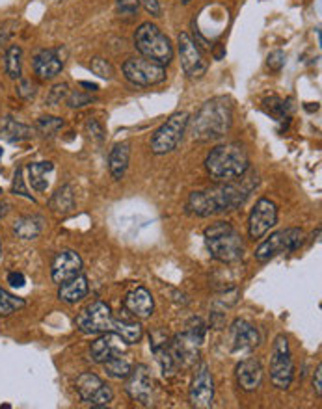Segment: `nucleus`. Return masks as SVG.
Returning a JSON list of instances; mask_svg holds the SVG:
<instances>
[{"instance_id": "34", "label": "nucleus", "mask_w": 322, "mask_h": 409, "mask_svg": "<svg viewBox=\"0 0 322 409\" xmlns=\"http://www.w3.org/2000/svg\"><path fill=\"white\" fill-rule=\"evenodd\" d=\"M205 333H207V328H205V324H203L202 318H192L187 326V331H185V335H187L188 339L197 346L203 345V340H205Z\"/></svg>"}, {"instance_id": "25", "label": "nucleus", "mask_w": 322, "mask_h": 409, "mask_svg": "<svg viewBox=\"0 0 322 409\" xmlns=\"http://www.w3.org/2000/svg\"><path fill=\"white\" fill-rule=\"evenodd\" d=\"M32 136L30 127L23 125L13 117H4L0 121V138H4L10 144H19V142L28 140Z\"/></svg>"}, {"instance_id": "51", "label": "nucleus", "mask_w": 322, "mask_h": 409, "mask_svg": "<svg viewBox=\"0 0 322 409\" xmlns=\"http://www.w3.org/2000/svg\"><path fill=\"white\" fill-rule=\"evenodd\" d=\"M52 2H60V0H52Z\"/></svg>"}, {"instance_id": "20", "label": "nucleus", "mask_w": 322, "mask_h": 409, "mask_svg": "<svg viewBox=\"0 0 322 409\" xmlns=\"http://www.w3.org/2000/svg\"><path fill=\"white\" fill-rule=\"evenodd\" d=\"M125 309L131 313L136 318H149L155 311V301H153L151 292L144 287H138V289L131 290L129 294L125 296Z\"/></svg>"}, {"instance_id": "26", "label": "nucleus", "mask_w": 322, "mask_h": 409, "mask_svg": "<svg viewBox=\"0 0 322 409\" xmlns=\"http://www.w3.org/2000/svg\"><path fill=\"white\" fill-rule=\"evenodd\" d=\"M112 331L120 335L127 346L138 345V342H140V339H142V335H144L142 326L138 324L136 320H125V318L112 320Z\"/></svg>"}, {"instance_id": "35", "label": "nucleus", "mask_w": 322, "mask_h": 409, "mask_svg": "<svg viewBox=\"0 0 322 409\" xmlns=\"http://www.w3.org/2000/svg\"><path fill=\"white\" fill-rule=\"evenodd\" d=\"M90 69L96 73L97 76H101V79L105 80H112L114 79V67H112V64L108 60H105V58H93V60L90 62Z\"/></svg>"}, {"instance_id": "40", "label": "nucleus", "mask_w": 322, "mask_h": 409, "mask_svg": "<svg viewBox=\"0 0 322 409\" xmlns=\"http://www.w3.org/2000/svg\"><path fill=\"white\" fill-rule=\"evenodd\" d=\"M16 91L23 100H32L35 97V86L32 84V80L28 79H21Z\"/></svg>"}, {"instance_id": "45", "label": "nucleus", "mask_w": 322, "mask_h": 409, "mask_svg": "<svg viewBox=\"0 0 322 409\" xmlns=\"http://www.w3.org/2000/svg\"><path fill=\"white\" fill-rule=\"evenodd\" d=\"M144 8H146L147 13H151L153 17H161V6L156 0H140Z\"/></svg>"}, {"instance_id": "11", "label": "nucleus", "mask_w": 322, "mask_h": 409, "mask_svg": "<svg viewBox=\"0 0 322 409\" xmlns=\"http://www.w3.org/2000/svg\"><path fill=\"white\" fill-rule=\"evenodd\" d=\"M177 47H179V58H181L185 75L190 79H202L207 73V60L196 41L192 40L190 34L181 32L177 38Z\"/></svg>"}, {"instance_id": "9", "label": "nucleus", "mask_w": 322, "mask_h": 409, "mask_svg": "<svg viewBox=\"0 0 322 409\" xmlns=\"http://www.w3.org/2000/svg\"><path fill=\"white\" fill-rule=\"evenodd\" d=\"M123 75L134 86H156L166 80V69L164 65L147 60L144 56H132L123 64Z\"/></svg>"}, {"instance_id": "33", "label": "nucleus", "mask_w": 322, "mask_h": 409, "mask_svg": "<svg viewBox=\"0 0 322 409\" xmlns=\"http://www.w3.org/2000/svg\"><path fill=\"white\" fill-rule=\"evenodd\" d=\"M263 105H265L267 114L272 115L276 121L287 120V106H285V100H282L280 97H276V95L267 97V99L263 100Z\"/></svg>"}, {"instance_id": "13", "label": "nucleus", "mask_w": 322, "mask_h": 409, "mask_svg": "<svg viewBox=\"0 0 322 409\" xmlns=\"http://www.w3.org/2000/svg\"><path fill=\"white\" fill-rule=\"evenodd\" d=\"M214 400V384H212L209 364L202 363L196 369V374L192 378L190 385V404L192 408H211Z\"/></svg>"}, {"instance_id": "8", "label": "nucleus", "mask_w": 322, "mask_h": 409, "mask_svg": "<svg viewBox=\"0 0 322 409\" xmlns=\"http://www.w3.org/2000/svg\"><path fill=\"white\" fill-rule=\"evenodd\" d=\"M190 123V115L187 112H177L170 115L166 123H162L151 138V151L155 155H168L176 149L181 142L185 130Z\"/></svg>"}, {"instance_id": "7", "label": "nucleus", "mask_w": 322, "mask_h": 409, "mask_svg": "<svg viewBox=\"0 0 322 409\" xmlns=\"http://www.w3.org/2000/svg\"><path fill=\"white\" fill-rule=\"evenodd\" d=\"M294 378V361H292L289 339L285 335H277L272 346L270 357V381L277 389H289Z\"/></svg>"}, {"instance_id": "15", "label": "nucleus", "mask_w": 322, "mask_h": 409, "mask_svg": "<svg viewBox=\"0 0 322 409\" xmlns=\"http://www.w3.org/2000/svg\"><path fill=\"white\" fill-rule=\"evenodd\" d=\"M125 342L121 339L120 335L114 333V331H106V333H101V337L91 342L90 346V357L93 363H106L112 357L123 354L125 350Z\"/></svg>"}, {"instance_id": "36", "label": "nucleus", "mask_w": 322, "mask_h": 409, "mask_svg": "<svg viewBox=\"0 0 322 409\" xmlns=\"http://www.w3.org/2000/svg\"><path fill=\"white\" fill-rule=\"evenodd\" d=\"M23 173H25V168H17L16 173H13V180H11V194L21 195V197H26V200L34 201V197H32V195L28 194V190H26L25 177H23Z\"/></svg>"}, {"instance_id": "37", "label": "nucleus", "mask_w": 322, "mask_h": 409, "mask_svg": "<svg viewBox=\"0 0 322 409\" xmlns=\"http://www.w3.org/2000/svg\"><path fill=\"white\" fill-rule=\"evenodd\" d=\"M112 400H114V393L108 385L103 384V387L96 393V396L88 402V405L91 408H106V405L112 404Z\"/></svg>"}, {"instance_id": "48", "label": "nucleus", "mask_w": 322, "mask_h": 409, "mask_svg": "<svg viewBox=\"0 0 322 409\" xmlns=\"http://www.w3.org/2000/svg\"><path fill=\"white\" fill-rule=\"evenodd\" d=\"M192 0H183V4H190Z\"/></svg>"}, {"instance_id": "14", "label": "nucleus", "mask_w": 322, "mask_h": 409, "mask_svg": "<svg viewBox=\"0 0 322 409\" xmlns=\"http://www.w3.org/2000/svg\"><path fill=\"white\" fill-rule=\"evenodd\" d=\"M151 376L146 364H136L127 376L125 391L132 400L144 405L151 404Z\"/></svg>"}, {"instance_id": "42", "label": "nucleus", "mask_w": 322, "mask_h": 409, "mask_svg": "<svg viewBox=\"0 0 322 409\" xmlns=\"http://www.w3.org/2000/svg\"><path fill=\"white\" fill-rule=\"evenodd\" d=\"M138 4H140V0H117V10L121 16L131 17L138 10Z\"/></svg>"}, {"instance_id": "4", "label": "nucleus", "mask_w": 322, "mask_h": 409, "mask_svg": "<svg viewBox=\"0 0 322 409\" xmlns=\"http://www.w3.org/2000/svg\"><path fill=\"white\" fill-rule=\"evenodd\" d=\"M205 244L212 259L224 265L238 263L244 257V240L229 221H217L205 229Z\"/></svg>"}, {"instance_id": "10", "label": "nucleus", "mask_w": 322, "mask_h": 409, "mask_svg": "<svg viewBox=\"0 0 322 409\" xmlns=\"http://www.w3.org/2000/svg\"><path fill=\"white\" fill-rule=\"evenodd\" d=\"M112 311L103 301L88 305L81 315L76 316V328L84 335H101L112 331Z\"/></svg>"}, {"instance_id": "22", "label": "nucleus", "mask_w": 322, "mask_h": 409, "mask_svg": "<svg viewBox=\"0 0 322 409\" xmlns=\"http://www.w3.org/2000/svg\"><path fill=\"white\" fill-rule=\"evenodd\" d=\"M129 160H131V144L129 142H121L112 147L110 155H108V170H110L112 179L121 180L129 168Z\"/></svg>"}, {"instance_id": "2", "label": "nucleus", "mask_w": 322, "mask_h": 409, "mask_svg": "<svg viewBox=\"0 0 322 409\" xmlns=\"http://www.w3.org/2000/svg\"><path fill=\"white\" fill-rule=\"evenodd\" d=\"M233 123V103L229 97H212L192 120L190 134L196 142H217L227 134Z\"/></svg>"}, {"instance_id": "47", "label": "nucleus", "mask_w": 322, "mask_h": 409, "mask_svg": "<svg viewBox=\"0 0 322 409\" xmlns=\"http://www.w3.org/2000/svg\"><path fill=\"white\" fill-rule=\"evenodd\" d=\"M8 212H10V204L6 203V201L0 200V220H2V218H6V216H8Z\"/></svg>"}, {"instance_id": "38", "label": "nucleus", "mask_w": 322, "mask_h": 409, "mask_svg": "<svg viewBox=\"0 0 322 409\" xmlns=\"http://www.w3.org/2000/svg\"><path fill=\"white\" fill-rule=\"evenodd\" d=\"M67 93H69V86H67V84H56L54 88H52V90L49 91V95H47V105H51V106L60 105L62 100H64L67 97Z\"/></svg>"}, {"instance_id": "29", "label": "nucleus", "mask_w": 322, "mask_h": 409, "mask_svg": "<svg viewBox=\"0 0 322 409\" xmlns=\"http://www.w3.org/2000/svg\"><path fill=\"white\" fill-rule=\"evenodd\" d=\"M6 75L10 79H21V73H23V49L19 45H10L6 50Z\"/></svg>"}, {"instance_id": "52", "label": "nucleus", "mask_w": 322, "mask_h": 409, "mask_svg": "<svg viewBox=\"0 0 322 409\" xmlns=\"http://www.w3.org/2000/svg\"><path fill=\"white\" fill-rule=\"evenodd\" d=\"M0 194H2V188H0Z\"/></svg>"}, {"instance_id": "1", "label": "nucleus", "mask_w": 322, "mask_h": 409, "mask_svg": "<svg viewBox=\"0 0 322 409\" xmlns=\"http://www.w3.org/2000/svg\"><path fill=\"white\" fill-rule=\"evenodd\" d=\"M257 183H259L257 173L248 170L235 180L192 192L187 201V212L200 216V218H209V216L237 210L238 207L246 203L252 190L257 188Z\"/></svg>"}, {"instance_id": "49", "label": "nucleus", "mask_w": 322, "mask_h": 409, "mask_svg": "<svg viewBox=\"0 0 322 409\" xmlns=\"http://www.w3.org/2000/svg\"><path fill=\"white\" fill-rule=\"evenodd\" d=\"M2 155H4V151H2V147H0V159H2Z\"/></svg>"}, {"instance_id": "6", "label": "nucleus", "mask_w": 322, "mask_h": 409, "mask_svg": "<svg viewBox=\"0 0 322 409\" xmlns=\"http://www.w3.org/2000/svg\"><path fill=\"white\" fill-rule=\"evenodd\" d=\"M306 235L302 229L298 227H289V229H282L270 235L259 248L255 250V259L259 263H267V260L274 259L277 255H289L292 251H297L302 248Z\"/></svg>"}, {"instance_id": "27", "label": "nucleus", "mask_w": 322, "mask_h": 409, "mask_svg": "<svg viewBox=\"0 0 322 409\" xmlns=\"http://www.w3.org/2000/svg\"><path fill=\"white\" fill-rule=\"evenodd\" d=\"M49 209L54 212V214L66 216L67 212L75 209V194H73V186L66 185L58 188L52 194L51 201H49Z\"/></svg>"}, {"instance_id": "28", "label": "nucleus", "mask_w": 322, "mask_h": 409, "mask_svg": "<svg viewBox=\"0 0 322 409\" xmlns=\"http://www.w3.org/2000/svg\"><path fill=\"white\" fill-rule=\"evenodd\" d=\"M101 387L103 379L97 374H93V372H82V374L76 378V393H79V396H81L84 404H88Z\"/></svg>"}, {"instance_id": "19", "label": "nucleus", "mask_w": 322, "mask_h": 409, "mask_svg": "<svg viewBox=\"0 0 322 409\" xmlns=\"http://www.w3.org/2000/svg\"><path fill=\"white\" fill-rule=\"evenodd\" d=\"M233 352H250L261 342L257 328L246 320H235L231 324Z\"/></svg>"}, {"instance_id": "24", "label": "nucleus", "mask_w": 322, "mask_h": 409, "mask_svg": "<svg viewBox=\"0 0 322 409\" xmlns=\"http://www.w3.org/2000/svg\"><path fill=\"white\" fill-rule=\"evenodd\" d=\"M13 235L21 240H34L43 231V218L40 216H21L11 225Z\"/></svg>"}, {"instance_id": "17", "label": "nucleus", "mask_w": 322, "mask_h": 409, "mask_svg": "<svg viewBox=\"0 0 322 409\" xmlns=\"http://www.w3.org/2000/svg\"><path fill=\"white\" fill-rule=\"evenodd\" d=\"M64 56H62V47L56 49H43L40 50L34 58V71L41 80H52L58 76L64 69Z\"/></svg>"}, {"instance_id": "5", "label": "nucleus", "mask_w": 322, "mask_h": 409, "mask_svg": "<svg viewBox=\"0 0 322 409\" xmlns=\"http://www.w3.org/2000/svg\"><path fill=\"white\" fill-rule=\"evenodd\" d=\"M134 47L144 58L156 62V64L166 65L173 60L171 40L153 23H142L136 28Z\"/></svg>"}, {"instance_id": "30", "label": "nucleus", "mask_w": 322, "mask_h": 409, "mask_svg": "<svg viewBox=\"0 0 322 409\" xmlns=\"http://www.w3.org/2000/svg\"><path fill=\"white\" fill-rule=\"evenodd\" d=\"M103 364H105L106 374L110 376V378H116V379H125L127 376H129V372L132 370V363L127 359L123 354L116 355V357H112V359H108L106 363H103Z\"/></svg>"}, {"instance_id": "43", "label": "nucleus", "mask_w": 322, "mask_h": 409, "mask_svg": "<svg viewBox=\"0 0 322 409\" xmlns=\"http://www.w3.org/2000/svg\"><path fill=\"white\" fill-rule=\"evenodd\" d=\"M283 65H285V52L283 50H274L268 54V67L272 71H282Z\"/></svg>"}, {"instance_id": "39", "label": "nucleus", "mask_w": 322, "mask_h": 409, "mask_svg": "<svg viewBox=\"0 0 322 409\" xmlns=\"http://www.w3.org/2000/svg\"><path fill=\"white\" fill-rule=\"evenodd\" d=\"M91 97L90 95L82 93V91H69L66 97V103L69 108H82V106L90 105L91 103Z\"/></svg>"}, {"instance_id": "50", "label": "nucleus", "mask_w": 322, "mask_h": 409, "mask_svg": "<svg viewBox=\"0 0 322 409\" xmlns=\"http://www.w3.org/2000/svg\"><path fill=\"white\" fill-rule=\"evenodd\" d=\"M0 259H2V244H0Z\"/></svg>"}, {"instance_id": "21", "label": "nucleus", "mask_w": 322, "mask_h": 409, "mask_svg": "<svg viewBox=\"0 0 322 409\" xmlns=\"http://www.w3.org/2000/svg\"><path fill=\"white\" fill-rule=\"evenodd\" d=\"M88 290H90L88 277L79 274V275H75V277H71V280L60 283V289H58V299L64 301V304L73 305V304H76V301L84 299L86 294H88Z\"/></svg>"}, {"instance_id": "46", "label": "nucleus", "mask_w": 322, "mask_h": 409, "mask_svg": "<svg viewBox=\"0 0 322 409\" xmlns=\"http://www.w3.org/2000/svg\"><path fill=\"white\" fill-rule=\"evenodd\" d=\"M313 389L317 393V396H322V367L318 364L317 370H315V376H313Z\"/></svg>"}, {"instance_id": "32", "label": "nucleus", "mask_w": 322, "mask_h": 409, "mask_svg": "<svg viewBox=\"0 0 322 409\" xmlns=\"http://www.w3.org/2000/svg\"><path fill=\"white\" fill-rule=\"evenodd\" d=\"M64 127V120L62 117H54V115H45V117H40L38 123H35V130L40 132L41 136L45 138H52L56 136V132Z\"/></svg>"}, {"instance_id": "18", "label": "nucleus", "mask_w": 322, "mask_h": 409, "mask_svg": "<svg viewBox=\"0 0 322 409\" xmlns=\"http://www.w3.org/2000/svg\"><path fill=\"white\" fill-rule=\"evenodd\" d=\"M263 378H265V369L263 363L257 357H248L241 361L237 367V384L242 391L253 393L261 387Z\"/></svg>"}, {"instance_id": "31", "label": "nucleus", "mask_w": 322, "mask_h": 409, "mask_svg": "<svg viewBox=\"0 0 322 409\" xmlns=\"http://www.w3.org/2000/svg\"><path fill=\"white\" fill-rule=\"evenodd\" d=\"M25 305H26L25 299L17 298V296L10 294L8 290L0 287V316L13 315L16 311L23 309Z\"/></svg>"}, {"instance_id": "12", "label": "nucleus", "mask_w": 322, "mask_h": 409, "mask_svg": "<svg viewBox=\"0 0 322 409\" xmlns=\"http://www.w3.org/2000/svg\"><path fill=\"white\" fill-rule=\"evenodd\" d=\"M277 224V207L274 201L261 197L252 209L248 220V235L252 240H259Z\"/></svg>"}, {"instance_id": "3", "label": "nucleus", "mask_w": 322, "mask_h": 409, "mask_svg": "<svg viewBox=\"0 0 322 409\" xmlns=\"http://www.w3.org/2000/svg\"><path fill=\"white\" fill-rule=\"evenodd\" d=\"M207 173L214 180L229 183L246 173L250 170V156L246 147L237 142L217 145L205 159Z\"/></svg>"}, {"instance_id": "41", "label": "nucleus", "mask_w": 322, "mask_h": 409, "mask_svg": "<svg viewBox=\"0 0 322 409\" xmlns=\"http://www.w3.org/2000/svg\"><path fill=\"white\" fill-rule=\"evenodd\" d=\"M86 130H88V134H90L91 140L99 142V144L105 140V130H103V127L99 125V121H96V120L88 121V123H86Z\"/></svg>"}, {"instance_id": "23", "label": "nucleus", "mask_w": 322, "mask_h": 409, "mask_svg": "<svg viewBox=\"0 0 322 409\" xmlns=\"http://www.w3.org/2000/svg\"><path fill=\"white\" fill-rule=\"evenodd\" d=\"M25 171L28 173V185L35 190V192H45L49 188V175L54 171V164L52 162H30L26 166Z\"/></svg>"}, {"instance_id": "44", "label": "nucleus", "mask_w": 322, "mask_h": 409, "mask_svg": "<svg viewBox=\"0 0 322 409\" xmlns=\"http://www.w3.org/2000/svg\"><path fill=\"white\" fill-rule=\"evenodd\" d=\"M8 283H10V287H13V289H23L26 283V277L21 272H10L8 274Z\"/></svg>"}, {"instance_id": "16", "label": "nucleus", "mask_w": 322, "mask_h": 409, "mask_svg": "<svg viewBox=\"0 0 322 409\" xmlns=\"http://www.w3.org/2000/svg\"><path fill=\"white\" fill-rule=\"evenodd\" d=\"M82 272V259L81 255L73 250H64L56 255L51 265V275L54 283H64V281L75 277Z\"/></svg>"}]
</instances>
